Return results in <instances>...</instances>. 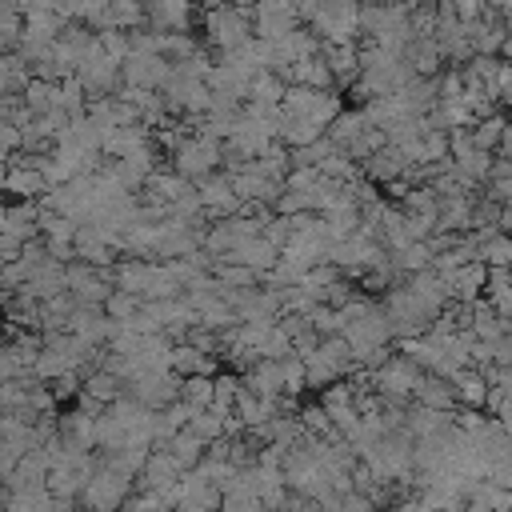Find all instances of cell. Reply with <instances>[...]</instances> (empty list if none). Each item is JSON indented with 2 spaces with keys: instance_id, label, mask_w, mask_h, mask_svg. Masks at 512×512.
<instances>
[{
  "instance_id": "1",
  "label": "cell",
  "mask_w": 512,
  "mask_h": 512,
  "mask_svg": "<svg viewBox=\"0 0 512 512\" xmlns=\"http://www.w3.org/2000/svg\"><path fill=\"white\" fill-rule=\"evenodd\" d=\"M204 40L216 52H236L248 40H256V16L252 4H224L204 12Z\"/></svg>"
},
{
  "instance_id": "2",
  "label": "cell",
  "mask_w": 512,
  "mask_h": 512,
  "mask_svg": "<svg viewBox=\"0 0 512 512\" xmlns=\"http://www.w3.org/2000/svg\"><path fill=\"white\" fill-rule=\"evenodd\" d=\"M220 160H224V144L220 140H212V136H188L176 152H172V168L184 176V180H192V184H200V180H208L212 172H220Z\"/></svg>"
},
{
  "instance_id": "3",
  "label": "cell",
  "mask_w": 512,
  "mask_h": 512,
  "mask_svg": "<svg viewBox=\"0 0 512 512\" xmlns=\"http://www.w3.org/2000/svg\"><path fill=\"white\" fill-rule=\"evenodd\" d=\"M80 500H84L88 512H124V504L132 500V476H124V472H116L112 464L100 460V468L88 480Z\"/></svg>"
},
{
  "instance_id": "4",
  "label": "cell",
  "mask_w": 512,
  "mask_h": 512,
  "mask_svg": "<svg viewBox=\"0 0 512 512\" xmlns=\"http://www.w3.org/2000/svg\"><path fill=\"white\" fill-rule=\"evenodd\" d=\"M168 80H172V60H164L160 52H132L124 60V88L160 92Z\"/></svg>"
},
{
  "instance_id": "5",
  "label": "cell",
  "mask_w": 512,
  "mask_h": 512,
  "mask_svg": "<svg viewBox=\"0 0 512 512\" xmlns=\"http://www.w3.org/2000/svg\"><path fill=\"white\" fill-rule=\"evenodd\" d=\"M440 276H444V284H448V296H452L456 304H476V300L484 296V288H488V264H484V260L460 264V268H452V272H440Z\"/></svg>"
},
{
  "instance_id": "6",
  "label": "cell",
  "mask_w": 512,
  "mask_h": 512,
  "mask_svg": "<svg viewBox=\"0 0 512 512\" xmlns=\"http://www.w3.org/2000/svg\"><path fill=\"white\" fill-rule=\"evenodd\" d=\"M144 8H148V28L160 36L192 28V0H148Z\"/></svg>"
},
{
  "instance_id": "7",
  "label": "cell",
  "mask_w": 512,
  "mask_h": 512,
  "mask_svg": "<svg viewBox=\"0 0 512 512\" xmlns=\"http://www.w3.org/2000/svg\"><path fill=\"white\" fill-rule=\"evenodd\" d=\"M360 168H364V176H368L372 184H396V180H404V176H408V168H412V164H408V156H404L396 144H388V148L372 152Z\"/></svg>"
},
{
  "instance_id": "8",
  "label": "cell",
  "mask_w": 512,
  "mask_h": 512,
  "mask_svg": "<svg viewBox=\"0 0 512 512\" xmlns=\"http://www.w3.org/2000/svg\"><path fill=\"white\" fill-rule=\"evenodd\" d=\"M324 60L336 76V88H348L360 80V48L356 44H324Z\"/></svg>"
},
{
  "instance_id": "9",
  "label": "cell",
  "mask_w": 512,
  "mask_h": 512,
  "mask_svg": "<svg viewBox=\"0 0 512 512\" xmlns=\"http://www.w3.org/2000/svg\"><path fill=\"white\" fill-rule=\"evenodd\" d=\"M212 368H216L212 352H204V348H196V344H188V340L172 348V372H176L180 380H188V376H212Z\"/></svg>"
},
{
  "instance_id": "10",
  "label": "cell",
  "mask_w": 512,
  "mask_h": 512,
  "mask_svg": "<svg viewBox=\"0 0 512 512\" xmlns=\"http://www.w3.org/2000/svg\"><path fill=\"white\" fill-rule=\"evenodd\" d=\"M420 408H436V412H452L460 400H456V384L444 380V376H424L416 396H412Z\"/></svg>"
},
{
  "instance_id": "11",
  "label": "cell",
  "mask_w": 512,
  "mask_h": 512,
  "mask_svg": "<svg viewBox=\"0 0 512 512\" xmlns=\"http://www.w3.org/2000/svg\"><path fill=\"white\" fill-rule=\"evenodd\" d=\"M452 384H456V400H460V408H484V404H488V396H492L488 376H484V372H476V368H464Z\"/></svg>"
},
{
  "instance_id": "12",
  "label": "cell",
  "mask_w": 512,
  "mask_h": 512,
  "mask_svg": "<svg viewBox=\"0 0 512 512\" xmlns=\"http://www.w3.org/2000/svg\"><path fill=\"white\" fill-rule=\"evenodd\" d=\"M24 108H28V116H44V112L60 108V84L32 76V84L24 88Z\"/></svg>"
},
{
  "instance_id": "13",
  "label": "cell",
  "mask_w": 512,
  "mask_h": 512,
  "mask_svg": "<svg viewBox=\"0 0 512 512\" xmlns=\"http://www.w3.org/2000/svg\"><path fill=\"white\" fill-rule=\"evenodd\" d=\"M504 124H508L504 112L472 120L468 128H472V136H476V148H480V152H500V144H504Z\"/></svg>"
},
{
  "instance_id": "14",
  "label": "cell",
  "mask_w": 512,
  "mask_h": 512,
  "mask_svg": "<svg viewBox=\"0 0 512 512\" xmlns=\"http://www.w3.org/2000/svg\"><path fill=\"white\" fill-rule=\"evenodd\" d=\"M180 400L188 408H196V412L212 408L216 404V376H188V380H180Z\"/></svg>"
},
{
  "instance_id": "15",
  "label": "cell",
  "mask_w": 512,
  "mask_h": 512,
  "mask_svg": "<svg viewBox=\"0 0 512 512\" xmlns=\"http://www.w3.org/2000/svg\"><path fill=\"white\" fill-rule=\"evenodd\" d=\"M160 56L172 60V64H184V60L200 56V44H196L192 32H168V36H160Z\"/></svg>"
},
{
  "instance_id": "16",
  "label": "cell",
  "mask_w": 512,
  "mask_h": 512,
  "mask_svg": "<svg viewBox=\"0 0 512 512\" xmlns=\"http://www.w3.org/2000/svg\"><path fill=\"white\" fill-rule=\"evenodd\" d=\"M140 308H144V296H132V292H120V288H116V292L108 296V304H104V312H108L112 320H120V324H128V320H132V316H136Z\"/></svg>"
},
{
  "instance_id": "17",
  "label": "cell",
  "mask_w": 512,
  "mask_h": 512,
  "mask_svg": "<svg viewBox=\"0 0 512 512\" xmlns=\"http://www.w3.org/2000/svg\"><path fill=\"white\" fill-rule=\"evenodd\" d=\"M500 60H508V64H512V32H508V40H504V48H500Z\"/></svg>"
}]
</instances>
